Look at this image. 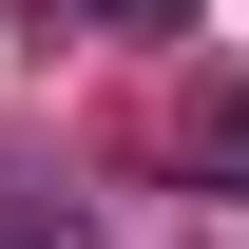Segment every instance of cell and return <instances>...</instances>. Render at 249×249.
Segmentation results:
<instances>
[{
  "mask_svg": "<svg viewBox=\"0 0 249 249\" xmlns=\"http://www.w3.org/2000/svg\"><path fill=\"white\" fill-rule=\"evenodd\" d=\"M0 249H96V230L58 211V192H0Z\"/></svg>",
  "mask_w": 249,
  "mask_h": 249,
  "instance_id": "cell-1",
  "label": "cell"
},
{
  "mask_svg": "<svg viewBox=\"0 0 249 249\" xmlns=\"http://www.w3.org/2000/svg\"><path fill=\"white\" fill-rule=\"evenodd\" d=\"M211 173H249V96H211Z\"/></svg>",
  "mask_w": 249,
  "mask_h": 249,
  "instance_id": "cell-2",
  "label": "cell"
},
{
  "mask_svg": "<svg viewBox=\"0 0 249 249\" xmlns=\"http://www.w3.org/2000/svg\"><path fill=\"white\" fill-rule=\"evenodd\" d=\"M96 19H173V0H96Z\"/></svg>",
  "mask_w": 249,
  "mask_h": 249,
  "instance_id": "cell-3",
  "label": "cell"
}]
</instances>
